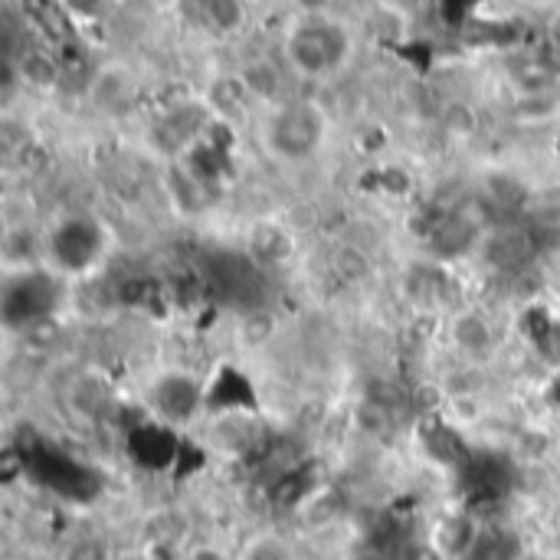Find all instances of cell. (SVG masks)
<instances>
[{
	"instance_id": "obj_1",
	"label": "cell",
	"mask_w": 560,
	"mask_h": 560,
	"mask_svg": "<svg viewBox=\"0 0 560 560\" xmlns=\"http://www.w3.org/2000/svg\"><path fill=\"white\" fill-rule=\"evenodd\" d=\"M43 266L56 272L62 282H89L95 279L112 253H115V230L105 217L89 207H72L52 213L39 226Z\"/></svg>"
},
{
	"instance_id": "obj_2",
	"label": "cell",
	"mask_w": 560,
	"mask_h": 560,
	"mask_svg": "<svg viewBox=\"0 0 560 560\" xmlns=\"http://www.w3.org/2000/svg\"><path fill=\"white\" fill-rule=\"evenodd\" d=\"M358 52V36L335 13H299L282 36V62L302 82H331Z\"/></svg>"
},
{
	"instance_id": "obj_3",
	"label": "cell",
	"mask_w": 560,
	"mask_h": 560,
	"mask_svg": "<svg viewBox=\"0 0 560 560\" xmlns=\"http://www.w3.org/2000/svg\"><path fill=\"white\" fill-rule=\"evenodd\" d=\"M331 118L315 98H285L272 108H262L259 144L282 167H305L328 148Z\"/></svg>"
},
{
	"instance_id": "obj_4",
	"label": "cell",
	"mask_w": 560,
	"mask_h": 560,
	"mask_svg": "<svg viewBox=\"0 0 560 560\" xmlns=\"http://www.w3.org/2000/svg\"><path fill=\"white\" fill-rule=\"evenodd\" d=\"M69 282L46 266L10 269L0 279V328L7 338H23L56 318L66 305Z\"/></svg>"
},
{
	"instance_id": "obj_5",
	"label": "cell",
	"mask_w": 560,
	"mask_h": 560,
	"mask_svg": "<svg viewBox=\"0 0 560 560\" xmlns=\"http://www.w3.org/2000/svg\"><path fill=\"white\" fill-rule=\"evenodd\" d=\"M210 407V387L197 371L187 368H161L144 387V410L158 427L187 430Z\"/></svg>"
},
{
	"instance_id": "obj_6",
	"label": "cell",
	"mask_w": 560,
	"mask_h": 560,
	"mask_svg": "<svg viewBox=\"0 0 560 560\" xmlns=\"http://www.w3.org/2000/svg\"><path fill=\"white\" fill-rule=\"evenodd\" d=\"M443 325H446V338H450V348L469 361V364H482L489 361L499 345H502V328L499 322L479 308V305H456L443 315Z\"/></svg>"
},
{
	"instance_id": "obj_7",
	"label": "cell",
	"mask_w": 560,
	"mask_h": 560,
	"mask_svg": "<svg viewBox=\"0 0 560 560\" xmlns=\"http://www.w3.org/2000/svg\"><path fill=\"white\" fill-rule=\"evenodd\" d=\"M479 256L492 269H499V272H515V269H522L535 256L532 230L528 226H499V230L482 236Z\"/></svg>"
},
{
	"instance_id": "obj_8",
	"label": "cell",
	"mask_w": 560,
	"mask_h": 560,
	"mask_svg": "<svg viewBox=\"0 0 560 560\" xmlns=\"http://www.w3.org/2000/svg\"><path fill=\"white\" fill-rule=\"evenodd\" d=\"M135 92H138L135 72L121 62H108V66L95 69V75L89 79V102L102 115L125 112L135 102Z\"/></svg>"
},
{
	"instance_id": "obj_9",
	"label": "cell",
	"mask_w": 560,
	"mask_h": 560,
	"mask_svg": "<svg viewBox=\"0 0 560 560\" xmlns=\"http://www.w3.org/2000/svg\"><path fill=\"white\" fill-rule=\"evenodd\" d=\"M246 249H249V256H253L256 262L279 269V266L292 262V256H295V236H292V230H289L285 223H279V220H259V223L249 226Z\"/></svg>"
},
{
	"instance_id": "obj_10",
	"label": "cell",
	"mask_w": 560,
	"mask_h": 560,
	"mask_svg": "<svg viewBox=\"0 0 560 560\" xmlns=\"http://www.w3.org/2000/svg\"><path fill=\"white\" fill-rule=\"evenodd\" d=\"M285 75H292L285 69V62H272V59H253L240 69V79L246 82L249 95L256 105L272 108L279 102H285Z\"/></svg>"
},
{
	"instance_id": "obj_11",
	"label": "cell",
	"mask_w": 560,
	"mask_h": 560,
	"mask_svg": "<svg viewBox=\"0 0 560 560\" xmlns=\"http://www.w3.org/2000/svg\"><path fill=\"white\" fill-rule=\"evenodd\" d=\"M407 292H410L413 305L423 308V312H443L446 315L453 308L446 302L450 279L436 266H417L413 272H407Z\"/></svg>"
},
{
	"instance_id": "obj_12",
	"label": "cell",
	"mask_w": 560,
	"mask_h": 560,
	"mask_svg": "<svg viewBox=\"0 0 560 560\" xmlns=\"http://www.w3.org/2000/svg\"><path fill=\"white\" fill-rule=\"evenodd\" d=\"M200 23L213 36L230 39L246 30L249 7H246V0H200Z\"/></svg>"
},
{
	"instance_id": "obj_13",
	"label": "cell",
	"mask_w": 560,
	"mask_h": 560,
	"mask_svg": "<svg viewBox=\"0 0 560 560\" xmlns=\"http://www.w3.org/2000/svg\"><path fill=\"white\" fill-rule=\"evenodd\" d=\"M463 560H525V548L509 528H486L476 535L472 548Z\"/></svg>"
},
{
	"instance_id": "obj_14",
	"label": "cell",
	"mask_w": 560,
	"mask_h": 560,
	"mask_svg": "<svg viewBox=\"0 0 560 560\" xmlns=\"http://www.w3.org/2000/svg\"><path fill=\"white\" fill-rule=\"evenodd\" d=\"M476 535H479V528H476L472 518H466V515H450V518L440 522V528L433 532V545H436L440 555H446V558L453 560H463L466 558V551L472 548Z\"/></svg>"
},
{
	"instance_id": "obj_15",
	"label": "cell",
	"mask_w": 560,
	"mask_h": 560,
	"mask_svg": "<svg viewBox=\"0 0 560 560\" xmlns=\"http://www.w3.org/2000/svg\"><path fill=\"white\" fill-rule=\"evenodd\" d=\"M20 75L33 89H49L56 82V62L43 52H26L20 62Z\"/></svg>"
},
{
	"instance_id": "obj_16",
	"label": "cell",
	"mask_w": 560,
	"mask_h": 560,
	"mask_svg": "<svg viewBox=\"0 0 560 560\" xmlns=\"http://www.w3.org/2000/svg\"><path fill=\"white\" fill-rule=\"evenodd\" d=\"M62 560H112V541L105 535H79L62 551Z\"/></svg>"
},
{
	"instance_id": "obj_17",
	"label": "cell",
	"mask_w": 560,
	"mask_h": 560,
	"mask_svg": "<svg viewBox=\"0 0 560 560\" xmlns=\"http://www.w3.org/2000/svg\"><path fill=\"white\" fill-rule=\"evenodd\" d=\"M59 7H62L75 23H95V20L105 13L108 0H59Z\"/></svg>"
},
{
	"instance_id": "obj_18",
	"label": "cell",
	"mask_w": 560,
	"mask_h": 560,
	"mask_svg": "<svg viewBox=\"0 0 560 560\" xmlns=\"http://www.w3.org/2000/svg\"><path fill=\"white\" fill-rule=\"evenodd\" d=\"M184 560H230V555L217 545H194V548H187Z\"/></svg>"
},
{
	"instance_id": "obj_19",
	"label": "cell",
	"mask_w": 560,
	"mask_h": 560,
	"mask_svg": "<svg viewBox=\"0 0 560 560\" xmlns=\"http://www.w3.org/2000/svg\"><path fill=\"white\" fill-rule=\"evenodd\" d=\"M299 13H331V0H295Z\"/></svg>"
},
{
	"instance_id": "obj_20",
	"label": "cell",
	"mask_w": 560,
	"mask_h": 560,
	"mask_svg": "<svg viewBox=\"0 0 560 560\" xmlns=\"http://www.w3.org/2000/svg\"><path fill=\"white\" fill-rule=\"evenodd\" d=\"M246 560H282V555H279L272 545H262V548H256L253 555H246Z\"/></svg>"
},
{
	"instance_id": "obj_21",
	"label": "cell",
	"mask_w": 560,
	"mask_h": 560,
	"mask_svg": "<svg viewBox=\"0 0 560 560\" xmlns=\"http://www.w3.org/2000/svg\"><path fill=\"white\" fill-rule=\"evenodd\" d=\"M525 560H541V558H525Z\"/></svg>"
}]
</instances>
